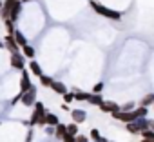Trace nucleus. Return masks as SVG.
I'll return each mask as SVG.
<instances>
[{"mask_svg":"<svg viewBox=\"0 0 154 142\" xmlns=\"http://www.w3.org/2000/svg\"><path fill=\"white\" fill-rule=\"evenodd\" d=\"M91 8H93L98 15H102V17H105V18H112V20H120V18H122V13L102 6L100 2H96V0H91Z\"/></svg>","mask_w":154,"mask_h":142,"instance_id":"nucleus-1","label":"nucleus"},{"mask_svg":"<svg viewBox=\"0 0 154 142\" xmlns=\"http://www.w3.org/2000/svg\"><path fill=\"white\" fill-rule=\"evenodd\" d=\"M35 106V111H33V115H31V118H29V126H45L44 124V115H45V106L42 104V102H35L33 104Z\"/></svg>","mask_w":154,"mask_h":142,"instance_id":"nucleus-2","label":"nucleus"},{"mask_svg":"<svg viewBox=\"0 0 154 142\" xmlns=\"http://www.w3.org/2000/svg\"><path fill=\"white\" fill-rule=\"evenodd\" d=\"M20 100H22V104H24V106L31 108V106L36 102V88H35V86H31L27 91L20 93Z\"/></svg>","mask_w":154,"mask_h":142,"instance_id":"nucleus-3","label":"nucleus"},{"mask_svg":"<svg viewBox=\"0 0 154 142\" xmlns=\"http://www.w3.org/2000/svg\"><path fill=\"white\" fill-rule=\"evenodd\" d=\"M9 62H11V67H15V69H18V71H22V69L26 67V64H24V55L18 53V51H11Z\"/></svg>","mask_w":154,"mask_h":142,"instance_id":"nucleus-4","label":"nucleus"},{"mask_svg":"<svg viewBox=\"0 0 154 142\" xmlns=\"http://www.w3.org/2000/svg\"><path fill=\"white\" fill-rule=\"evenodd\" d=\"M33 84H31V79H29V73L26 69H22V75H20V93H24V91H27L29 88H31Z\"/></svg>","mask_w":154,"mask_h":142,"instance_id":"nucleus-5","label":"nucleus"},{"mask_svg":"<svg viewBox=\"0 0 154 142\" xmlns=\"http://www.w3.org/2000/svg\"><path fill=\"white\" fill-rule=\"evenodd\" d=\"M71 117H72L74 124H84L85 118H87V113L84 109H71Z\"/></svg>","mask_w":154,"mask_h":142,"instance_id":"nucleus-6","label":"nucleus"},{"mask_svg":"<svg viewBox=\"0 0 154 142\" xmlns=\"http://www.w3.org/2000/svg\"><path fill=\"white\" fill-rule=\"evenodd\" d=\"M134 124L138 126V129H147V127H154V120L147 118V117H140V118H134Z\"/></svg>","mask_w":154,"mask_h":142,"instance_id":"nucleus-7","label":"nucleus"},{"mask_svg":"<svg viewBox=\"0 0 154 142\" xmlns=\"http://www.w3.org/2000/svg\"><path fill=\"white\" fill-rule=\"evenodd\" d=\"M98 108H100L102 113H112V111H118V109H120V106H118L116 102H111V100H109V102H102Z\"/></svg>","mask_w":154,"mask_h":142,"instance_id":"nucleus-8","label":"nucleus"},{"mask_svg":"<svg viewBox=\"0 0 154 142\" xmlns=\"http://www.w3.org/2000/svg\"><path fill=\"white\" fill-rule=\"evenodd\" d=\"M149 115V108H145V106H140V108H132L131 109V117H132V120L134 118H140V117H147Z\"/></svg>","mask_w":154,"mask_h":142,"instance_id":"nucleus-9","label":"nucleus"},{"mask_svg":"<svg viewBox=\"0 0 154 142\" xmlns=\"http://www.w3.org/2000/svg\"><path fill=\"white\" fill-rule=\"evenodd\" d=\"M4 46H6L9 51H18V49H20V47L17 46V42H15V38H13V35H9V33H8V37L4 38Z\"/></svg>","mask_w":154,"mask_h":142,"instance_id":"nucleus-10","label":"nucleus"},{"mask_svg":"<svg viewBox=\"0 0 154 142\" xmlns=\"http://www.w3.org/2000/svg\"><path fill=\"white\" fill-rule=\"evenodd\" d=\"M60 120H58V117L54 115V113H49V111H45V115H44V124L45 126H56Z\"/></svg>","mask_w":154,"mask_h":142,"instance_id":"nucleus-11","label":"nucleus"},{"mask_svg":"<svg viewBox=\"0 0 154 142\" xmlns=\"http://www.w3.org/2000/svg\"><path fill=\"white\" fill-rule=\"evenodd\" d=\"M54 93H58V95H63L65 91H67V88H65V84L63 82H56V80H53L51 82V86H49Z\"/></svg>","mask_w":154,"mask_h":142,"instance_id":"nucleus-12","label":"nucleus"},{"mask_svg":"<svg viewBox=\"0 0 154 142\" xmlns=\"http://www.w3.org/2000/svg\"><path fill=\"white\" fill-rule=\"evenodd\" d=\"M85 102H89L91 106H100V104L103 102V97H102L100 93H93V95L89 93V97H87V100H85Z\"/></svg>","mask_w":154,"mask_h":142,"instance_id":"nucleus-13","label":"nucleus"},{"mask_svg":"<svg viewBox=\"0 0 154 142\" xmlns=\"http://www.w3.org/2000/svg\"><path fill=\"white\" fill-rule=\"evenodd\" d=\"M13 38H15V42H17V46H18V47H22V46H26V44H27V38L24 37V33H22V31H13Z\"/></svg>","mask_w":154,"mask_h":142,"instance_id":"nucleus-14","label":"nucleus"},{"mask_svg":"<svg viewBox=\"0 0 154 142\" xmlns=\"http://www.w3.org/2000/svg\"><path fill=\"white\" fill-rule=\"evenodd\" d=\"M29 69H31V73H33V75H36V77H40V75L44 73L42 67H40V64H38L36 60H33V58H31V62H29Z\"/></svg>","mask_w":154,"mask_h":142,"instance_id":"nucleus-15","label":"nucleus"},{"mask_svg":"<svg viewBox=\"0 0 154 142\" xmlns=\"http://www.w3.org/2000/svg\"><path fill=\"white\" fill-rule=\"evenodd\" d=\"M91 140H93V142H107V138H105V137H102V135H100V131H98L96 127H93V129H91Z\"/></svg>","mask_w":154,"mask_h":142,"instance_id":"nucleus-16","label":"nucleus"},{"mask_svg":"<svg viewBox=\"0 0 154 142\" xmlns=\"http://www.w3.org/2000/svg\"><path fill=\"white\" fill-rule=\"evenodd\" d=\"M72 97H74V100H87V97H89V93H85V91H80V89H74L72 91Z\"/></svg>","mask_w":154,"mask_h":142,"instance_id":"nucleus-17","label":"nucleus"},{"mask_svg":"<svg viewBox=\"0 0 154 142\" xmlns=\"http://www.w3.org/2000/svg\"><path fill=\"white\" fill-rule=\"evenodd\" d=\"M20 49L24 51V56H27V58H35V47H31L29 44H26V46H22Z\"/></svg>","mask_w":154,"mask_h":142,"instance_id":"nucleus-18","label":"nucleus"},{"mask_svg":"<svg viewBox=\"0 0 154 142\" xmlns=\"http://www.w3.org/2000/svg\"><path fill=\"white\" fill-rule=\"evenodd\" d=\"M125 129H127L129 133H132V135H138V133H140V129H138V126L134 124V120H131V122H125Z\"/></svg>","mask_w":154,"mask_h":142,"instance_id":"nucleus-19","label":"nucleus"},{"mask_svg":"<svg viewBox=\"0 0 154 142\" xmlns=\"http://www.w3.org/2000/svg\"><path fill=\"white\" fill-rule=\"evenodd\" d=\"M152 102H154V93H149V95H145V97H143V100L140 102V106H145V108H149Z\"/></svg>","mask_w":154,"mask_h":142,"instance_id":"nucleus-20","label":"nucleus"},{"mask_svg":"<svg viewBox=\"0 0 154 142\" xmlns=\"http://www.w3.org/2000/svg\"><path fill=\"white\" fill-rule=\"evenodd\" d=\"M65 133V124H62V122H58L56 126H54V135H56V138H62V135Z\"/></svg>","mask_w":154,"mask_h":142,"instance_id":"nucleus-21","label":"nucleus"},{"mask_svg":"<svg viewBox=\"0 0 154 142\" xmlns=\"http://www.w3.org/2000/svg\"><path fill=\"white\" fill-rule=\"evenodd\" d=\"M4 26H6V31H8L9 35H13V31H15V20L6 18V20H4Z\"/></svg>","mask_w":154,"mask_h":142,"instance_id":"nucleus-22","label":"nucleus"},{"mask_svg":"<svg viewBox=\"0 0 154 142\" xmlns=\"http://www.w3.org/2000/svg\"><path fill=\"white\" fill-rule=\"evenodd\" d=\"M38 79H40V84H42L44 88H49V86H51V82H53V79H51V77H47V75H44V73H42Z\"/></svg>","mask_w":154,"mask_h":142,"instance_id":"nucleus-23","label":"nucleus"},{"mask_svg":"<svg viewBox=\"0 0 154 142\" xmlns=\"http://www.w3.org/2000/svg\"><path fill=\"white\" fill-rule=\"evenodd\" d=\"M65 133H71V135H76L78 133V124H65Z\"/></svg>","mask_w":154,"mask_h":142,"instance_id":"nucleus-24","label":"nucleus"},{"mask_svg":"<svg viewBox=\"0 0 154 142\" xmlns=\"http://www.w3.org/2000/svg\"><path fill=\"white\" fill-rule=\"evenodd\" d=\"M140 133H141V137H143V138H154V131H152V127H147V129H141Z\"/></svg>","mask_w":154,"mask_h":142,"instance_id":"nucleus-25","label":"nucleus"},{"mask_svg":"<svg viewBox=\"0 0 154 142\" xmlns=\"http://www.w3.org/2000/svg\"><path fill=\"white\" fill-rule=\"evenodd\" d=\"M60 140H62V142H74V135H71V133H63Z\"/></svg>","mask_w":154,"mask_h":142,"instance_id":"nucleus-26","label":"nucleus"},{"mask_svg":"<svg viewBox=\"0 0 154 142\" xmlns=\"http://www.w3.org/2000/svg\"><path fill=\"white\" fill-rule=\"evenodd\" d=\"M74 142H89V138L85 135H80V133H76L74 135Z\"/></svg>","mask_w":154,"mask_h":142,"instance_id":"nucleus-27","label":"nucleus"},{"mask_svg":"<svg viewBox=\"0 0 154 142\" xmlns=\"http://www.w3.org/2000/svg\"><path fill=\"white\" fill-rule=\"evenodd\" d=\"M72 100H74L72 93H67V91H65V93H63V102H65V104H71Z\"/></svg>","mask_w":154,"mask_h":142,"instance_id":"nucleus-28","label":"nucleus"},{"mask_svg":"<svg viewBox=\"0 0 154 142\" xmlns=\"http://www.w3.org/2000/svg\"><path fill=\"white\" fill-rule=\"evenodd\" d=\"M134 106H136L134 102H127V104H123V106H120V109H122V111H131V109H132Z\"/></svg>","mask_w":154,"mask_h":142,"instance_id":"nucleus-29","label":"nucleus"},{"mask_svg":"<svg viewBox=\"0 0 154 142\" xmlns=\"http://www.w3.org/2000/svg\"><path fill=\"white\" fill-rule=\"evenodd\" d=\"M102 89H103V82H98V84H94L93 93H102Z\"/></svg>","mask_w":154,"mask_h":142,"instance_id":"nucleus-30","label":"nucleus"},{"mask_svg":"<svg viewBox=\"0 0 154 142\" xmlns=\"http://www.w3.org/2000/svg\"><path fill=\"white\" fill-rule=\"evenodd\" d=\"M140 142H154V138H143V140H140Z\"/></svg>","mask_w":154,"mask_h":142,"instance_id":"nucleus-31","label":"nucleus"},{"mask_svg":"<svg viewBox=\"0 0 154 142\" xmlns=\"http://www.w3.org/2000/svg\"><path fill=\"white\" fill-rule=\"evenodd\" d=\"M20 2H24V4H26V2H35V0H20Z\"/></svg>","mask_w":154,"mask_h":142,"instance_id":"nucleus-32","label":"nucleus"},{"mask_svg":"<svg viewBox=\"0 0 154 142\" xmlns=\"http://www.w3.org/2000/svg\"><path fill=\"white\" fill-rule=\"evenodd\" d=\"M0 8H2V0H0Z\"/></svg>","mask_w":154,"mask_h":142,"instance_id":"nucleus-33","label":"nucleus"},{"mask_svg":"<svg viewBox=\"0 0 154 142\" xmlns=\"http://www.w3.org/2000/svg\"><path fill=\"white\" fill-rule=\"evenodd\" d=\"M107 142H111V140H107Z\"/></svg>","mask_w":154,"mask_h":142,"instance_id":"nucleus-34","label":"nucleus"}]
</instances>
